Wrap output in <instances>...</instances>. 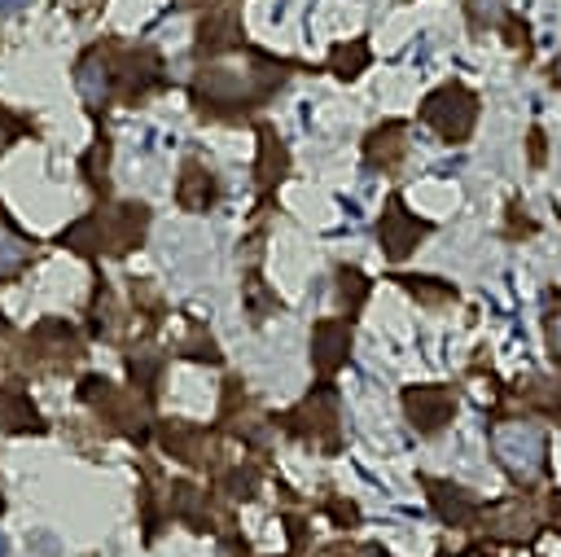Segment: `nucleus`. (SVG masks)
<instances>
[{
  "instance_id": "nucleus-1",
  "label": "nucleus",
  "mask_w": 561,
  "mask_h": 557,
  "mask_svg": "<svg viewBox=\"0 0 561 557\" xmlns=\"http://www.w3.org/2000/svg\"><path fill=\"white\" fill-rule=\"evenodd\" d=\"M491 452L495 461L517 478V482H530L543 474V461H548V439L535 421H500L491 430Z\"/></svg>"
},
{
  "instance_id": "nucleus-2",
  "label": "nucleus",
  "mask_w": 561,
  "mask_h": 557,
  "mask_svg": "<svg viewBox=\"0 0 561 557\" xmlns=\"http://www.w3.org/2000/svg\"><path fill=\"white\" fill-rule=\"evenodd\" d=\"M425 123L438 127L447 140H460L469 127H473V114H478V101L465 92V88H438L425 96Z\"/></svg>"
},
{
  "instance_id": "nucleus-3",
  "label": "nucleus",
  "mask_w": 561,
  "mask_h": 557,
  "mask_svg": "<svg viewBox=\"0 0 561 557\" xmlns=\"http://www.w3.org/2000/svg\"><path fill=\"white\" fill-rule=\"evenodd\" d=\"M408 412L421 430H438L451 417V395L443 386H416V390H408Z\"/></svg>"
},
{
  "instance_id": "nucleus-4",
  "label": "nucleus",
  "mask_w": 561,
  "mask_h": 557,
  "mask_svg": "<svg viewBox=\"0 0 561 557\" xmlns=\"http://www.w3.org/2000/svg\"><path fill=\"white\" fill-rule=\"evenodd\" d=\"M416 237H421V224H416V219H408L399 202H390V211H386V219H381V241H386V250L399 259Z\"/></svg>"
},
{
  "instance_id": "nucleus-5",
  "label": "nucleus",
  "mask_w": 561,
  "mask_h": 557,
  "mask_svg": "<svg viewBox=\"0 0 561 557\" xmlns=\"http://www.w3.org/2000/svg\"><path fill=\"white\" fill-rule=\"evenodd\" d=\"M342 351H346V329L342 325H320L316 329V364H320V373H333Z\"/></svg>"
},
{
  "instance_id": "nucleus-6",
  "label": "nucleus",
  "mask_w": 561,
  "mask_h": 557,
  "mask_svg": "<svg viewBox=\"0 0 561 557\" xmlns=\"http://www.w3.org/2000/svg\"><path fill=\"white\" fill-rule=\"evenodd\" d=\"M26 254H31V246H26L13 228H0V276L18 272V268L26 263Z\"/></svg>"
},
{
  "instance_id": "nucleus-7",
  "label": "nucleus",
  "mask_w": 561,
  "mask_h": 557,
  "mask_svg": "<svg viewBox=\"0 0 561 557\" xmlns=\"http://www.w3.org/2000/svg\"><path fill=\"white\" fill-rule=\"evenodd\" d=\"M469 18L478 26H500L508 18V0H469Z\"/></svg>"
},
{
  "instance_id": "nucleus-8",
  "label": "nucleus",
  "mask_w": 561,
  "mask_h": 557,
  "mask_svg": "<svg viewBox=\"0 0 561 557\" xmlns=\"http://www.w3.org/2000/svg\"><path fill=\"white\" fill-rule=\"evenodd\" d=\"M548 342H552V351L561 355V311L548 316Z\"/></svg>"
},
{
  "instance_id": "nucleus-9",
  "label": "nucleus",
  "mask_w": 561,
  "mask_h": 557,
  "mask_svg": "<svg viewBox=\"0 0 561 557\" xmlns=\"http://www.w3.org/2000/svg\"><path fill=\"white\" fill-rule=\"evenodd\" d=\"M22 4H26V0H0V9H4V13H13V9H22Z\"/></svg>"
},
{
  "instance_id": "nucleus-10",
  "label": "nucleus",
  "mask_w": 561,
  "mask_h": 557,
  "mask_svg": "<svg viewBox=\"0 0 561 557\" xmlns=\"http://www.w3.org/2000/svg\"><path fill=\"white\" fill-rule=\"evenodd\" d=\"M4 553H9V544H4V535H0V557H4Z\"/></svg>"
},
{
  "instance_id": "nucleus-11",
  "label": "nucleus",
  "mask_w": 561,
  "mask_h": 557,
  "mask_svg": "<svg viewBox=\"0 0 561 557\" xmlns=\"http://www.w3.org/2000/svg\"><path fill=\"white\" fill-rule=\"evenodd\" d=\"M552 70H557V79H561V53H557V66H552Z\"/></svg>"
},
{
  "instance_id": "nucleus-12",
  "label": "nucleus",
  "mask_w": 561,
  "mask_h": 557,
  "mask_svg": "<svg viewBox=\"0 0 561 557\" xmlns=\"http://www.w3.org/2000/svg\"><path fill=\"white\" fill-rule=\"evenodd\" d=\"M0 149H4V127H0Z\"/></svg>"
}]
</instances>
